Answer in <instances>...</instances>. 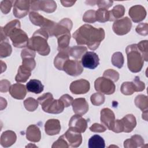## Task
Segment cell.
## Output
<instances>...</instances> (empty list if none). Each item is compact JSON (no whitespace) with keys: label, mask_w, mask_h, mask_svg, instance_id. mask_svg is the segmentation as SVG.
<instances>
[{"label":"cell","mask_w":148,"mask_h":148,"mask_svg":"<svg viewBox=\"0 0 148 148\" xmlns=\"http://www.w3.org/2000/svg\"><path fill=\"white\" fill-rule=\"evenodd\" d=\"M105 31L102 28H95L89 24L82 25L73 34L78 45H86L91 50H96L105 38Z\"/></svg>","instance_id":"obj_1"},{"label":"cell","mask_w":148,"mask_h":148,"mask_svg":"<svg viewBox=\"0 0 148 148\" xmlns=\"http://www.w3.org/2000/svg\"><path fill=\"white\" fill-rule=\"evenodd\" d=\"M49 36V35L45 29L43 28L38 29L29 39L27 47L37 51L41 56L49 55L50 51V46L47 42Z\"/></svg>","instance_id":"obj_2"},{"label":"cell","mask_w":148,"mask_h":148,"mask_svg":"<svg viewBox=\"0 0 148 148\" xmlns=\"http://www.w3.org/2000/svg\"><path fill=\"white\" fill-rule=\"evenodd\" d=\"M127 56V65L130 71L137 73L141 71L143 64V57L136 44L128 45L125 49Z\"/></svg>","instance_id":"obj_3"},{"label":"cell","mask_w":148,"mask_h":148,"mask_svg":"<svg viewBox=\"0 0 148 148\" xmlns=\"http://www.w3.org/2000/svg\"><path fill=\"white\" fill-rule=\"evenodd\" d=\"M29 18L33 24L39 26L41 28L45 29L49 34V36H52L56 23L45 18L39 13L35 12H31L29 13Z\"/></svg>","instance_id":"obj_4"},{"label":"cell","mask_w":148,"mask_h":148,"mask_svg":"<svg viewBox=\"0 0 148 148\" xmlns=\"http://www.w3.org/2000/svg\"><path fill=\"white\" fill-rule=\"evenodd\" d=\"M94 87L97 91L106 95L113 94L116 89L113 82L103 76L99 77L95 80Z\"/></svg>","instance_id":"obj_5"},{"label":"cell","mask_w":148,"mask_h":148,"mask_svg":"<svg viewBox=\"0 0 148 148\" xmlns=\"http://www.w3.org/2000/svg\"><path fill=\"white\" fill-rule=\"evenodd\" d=\"M8 36L15 47L23 48L27 46L29 39L27 34L20 28H16L10 32Z\"/></svg>","instance_id":"obj_6"},{"label":"cell","mask_w":148,"mask_h":148,"mask_svg":"<svg viewBox=\"0 0 148 148\" xmlns=\"http://www.w3.org/2000/svg\"><path fill=\"white\" fill-rule=\"evenodd\" d=\"M132 27V23L128 17L116 20L113 24V30L118 35H124L128 33Z\"/></svg>","instance_id":"obj_7"},{"label":"cell","mask_w":148,"mask_h":148,"mask_svg":"<svg viewBox=\"0 0 148 148\" xmlns=\"http://www.w3.org/2000/svg\"><path fill=\"white\" fill-rule=\"evenodd\" d=\"M30 8L32 10H41L50 13L56 10L57 5L54 1H31Z\"/></svg>","instance_id":"obj_8"},{"label":"cell","mask_w":148,"mask_h":148,"mask_svg":"<svg viewBox=\"0 0 148 148\" xmlns=\"http://www.w3.org/2000/svg\"><path fill=\"white\" fill-rule=\"evenodd\" d=\"M62 70L70 76H77L83 72V68L79 61L68 60L65 62Z\"/></svg>","instance_id":"obj_9"},{"label":"cell","mask_w":148,"mask_h":148,"mask_svg":"<svg viewBox=\"0 0 148 148\" xmlns=\"http://www.w3.org/2000/svg\"><path fill=\"white\" fill-rule=\"evenodd\" d=\"M62 136L69 146L73 147H79L82 142V136L80 132H77L72 128H69Z\"/></svg>","instance_id":"obj_10"},{"label":"cell","mask_w":148,"mask_h":148,"mask_svg":"<svg viewBox=\"0 0 148 148\" xmlns=\"http://www.w3.org/2000/svg\"><path fill=\"white\" fill-rule=\"evenodd\" d=\"M30 8V1L17 0L14 1L13 6V14L18 18H21L27 15Z\"/></svg>","instance_id":"obj_11"},{"label":"cell","mask_w":148,"mask_h":148,"mask_svg":"<svg viewBox=\"0 0 148 148\" xmlns=\"http://www.w3.org/2000/svg\"><path fill=\"white\" fill-rule=\"evenodd\" d=\"M81 62L84 68L94 69L99 64V59L95 52L87 51L82 56Z\"/></svg>","instance_id":"obj_12"},{"label":"cell","mask_w":148,"mask_h":148,"mask_svg":"<svg viewBox=\"0 0 148 148\" xmlns=\"http://www.w3.org/2000/svg\"><path fill=\"white\" fill-rule=\"evenodd\" d=\"M72 26V21L69 18H63L60 22L56 23L53 32V36H56L57 38L64 34H70Z\"/></svg>","instance_id":"obj_13"},{"label":"cell","mask_w":148,"mask_h":148,"mask_svg":"<svg viewBox=\"0 0 148 148\" xmlns=\"http://www.w3.org/2000/svg\"><path fill=\"white\" fill-rule=\"evenodd\" d=\"M90 88L88 81L85 79H80L72 82L69 88L71 92L75 94H83L87 93Z\"/></svg>","instance_id":"obj_14"},{"label":"cell","mask_w":148,"mask_h":148,"mask_svg":"<svg viewBox=\"0 0 148 148\" xmlns=\"http://www.w3.org/2000/svg\"><path fill=\"white\" fill-rule=\"evenodd\" d=\"M35 55V51L28 47L23 49L21 52V57L23 59L22 65L27 66L31 71L34 70L36 66V62L34 60Z\"/></svg>","instance_id":"obj_15"},{"label":"cell","mask_w":148,"mask_h":148,"mask_svg":"<svg viewBox=\"0 0 148 148\" xmlns=\"http://www.w3.org/2000/svg\"><path fill=\"white\" fill-rule=\"evenodd\" d=\"M69 127L74 129L79 132H85L87 128V121L79 114L73 115L69 122Z\"/></svg>","instance_id":"obj_16"},{"label":"cell","mask_w":148,"mask_h":148,"mask_svg":"<svg viewBox=\"0 0 148 148\" xmlns=\"http://www.w3.org/2000/svg\"><path fill=\"white\" fill-rule=\"evenodd\" d=\"M129 15L134 23H139L143 20L146 16V11L145 8L138 5L132 6L129 10Z\"/></svg>","instance_id":"obj_17"},{"label":"cell","mask_w":148,"mask_h":148,"mask_svg":"<svg viewBox=\"0 0 148 148\" xmlns=\"http://www.w3.org/2000/svg\"><path fill=\"white\" fill-rule=\"evenodd\" d=\"M101 122L109 130H112L115 121V116L113 112L109 108H103L101 110Z\"/></svg>","instance_id":"obj_18"},{"label":"cell","mask_w":148,"mask_h":148,"mask_svg":"<svg viewBox=\"0 0 148 148\" xmlns=\"http://www.w3.org/2000/svg\"><path fill=\"white\" fill-rule=\"evenodd\" d=\"M72 108L76 114L83 116L88 110V105L84 98H79L74 99L72 102Z\"/></svg>","instance_id":"obj_19"},{"label":"cell","mask_w":148,"mask_h":148,"mask_svg":"<svg viewBox=\"0 0 148 148\" xmlns=\"http://www.w3.org/2000/svg\"><path fill=\"white\" fill-rule=\"evenodd\" d=\"M9 92L13 98L17 99H23L27 94V88L24 84L15 83L10 86Z\"/></svg>","instance_id":"obj_20"},{"label":"cell","mask_w":148,"mask_h":148,"mask_svg":"<svg viewBox=\"0 0 148 148\" xmlns=\"http://www.w3.org/2000/svg\"><path fill=\"white\" fill-rule=\"evenodd\" d=\"M45 130L48 135H55L59 134L61 130L60 122L58 119L48 120L45 124Z\"/></svg>","instance_id":"obj_21"},{"label":"cell","mask_w":148,"mask_h":148,"mask_svg":"<svg viewBox=\"0 0 148 148\" xmlns=\"http://www.w3.org/2000/svg\"><path fill=\"white\" fill-rule=\"evenodd\" d=\"M123 132L128 133L132 131L136 125L135 117L132 114H128L120 120Z\"/></svg>","instance_id":"obj_22"},{"label":"cell","mask_w":148,"mask_h":148,"mask_svg":"<svg viewBox=\"0 0 148 148\" xmlns=\"http://www.w3.org/2000/svg\"><path fill=\"white\" fill-rule=\"evenodd\" d=\"M17 136L16 133L10 130L4 131L1 136L0 143L4 147H8L13 145L16 141Z\"/></svg>","instance_id":"obj_23"},{"label":"cell","mask_w":148,"mask_h":148,"mask_svg":"<svg viewBox=\"0 0 148 148\" xmlns=\"http://www.w3.org/2000/svg\"><path fill=\"white\" fill-rule=\"evenodd\" d=\"M27 139L32 142H38L41 139V132L38 126L34 124L30 125L26 131Z\"/></svg>","instance_id":"obj_24"},{"label":"cell","mask_w":148,"mask_h":148,"mask_svg":"<svg viewBox=\"0 0 148 148\" xmlns=\"http://www.w3.org/2000/svg\"><path fill=\"white\" fill-rule=\"evenodd\" d=\"M143 138L139 135H134L131 138L127 139L124 142V147L125 148H136L143 147L144 145Z\"/></svg>","instance_id":"obj_25"},{"label":"cell","mask_w":148,"mask_h":148,"mask_svg":"<svg viewBox=\"0 0 148 148\" xmlns=\"http://www.w3.org/2000/svg\"><path fill=\"white\" fill-rule=\"evenodd\" d=\"M31 70L24 65H20L18 69L15 80L18 83L25 82L31 75Z\"/></svg>","instance_id":"obj_26"},{"label":"cell","mask_w":148,"mask_h":148,"mask_svg":"<svg viewBox=\"0 0 148 148\" xmlns=\"http://www.w3.org/2000/svg\"><path fill=\"white\" fill-rule=\"evenodd\" d=\"M26 88L29 92L35 94H39L43 91L44 86L40 80L31 79L27 83Z\"/></svg>","instance_id":"obj_27"},{"label":"cell","mask_w":148,"mask_h":148,"mask_svg":"<svg viewBox=\"0 0 148 148\" xmlns=\"http://www.w3.org/2000/svg\"><path fill=\"white\" fill-rule=\"evenodd\" d=\"M71 34H64L57 37L58 50L60 51L68 52L69 50V45L70 42Z\"/></svg>","instance_id":"obj_28"},{"label":"cell","mask_w":148,"mask_h":148,"mask_svg":"<svg viewBox=\"0 0 148 148\" xmlns=\"http://www.w3.org/2000/svg\"><path fill=\"white\" fill-rule=\"evenodd\" d=\"M69 60V53L65 51H60L54 58V66L58 70L62 71L65 62Z\"/></svg>","instance_id":"obj_29"},{"label":"cell","mask_w":148,"mask_h":148,"mask_svg":"<svg viewBox=\"0 0 148 148\" xmlns=\"http://www.w3.org/2000/svg\"><path fill=\"white\" fill-rule=\"evenodd\" d=\"M53 100L54 98L53 95L50 92L45 93L37 99L38 103L42 106L43 110L45 112H47V109Z\"/></svg>","instance_id":"obj_30"},{"label":"cell","mask_w":148,"mask_h":148,"mask_svg":"<svg viewBox=\"0 0 148 148\" xmlns=\"http://www.w3.org/2000/svg\"><path fill=\"white\" fill-rule=\"evenodd\" d=\"M125 13V8L122 5L115 6L111 10L109 11V21H113L118 18L122 17Z\"/></svg>","instance_id":"obj_31"},{"label":"cell","mask_w":148,"mask_h":148,"mask_svg":"<svg viewBox=\"0 0 148 148\" xmlns=\"http://www.w3.org/2000/svg\"><path fill=\"white\" fill-rule=\"evenodd\" d=\"M88 146L89 148H104L105 147V140L101 136L94 135L89 139Z\"/></svg>","instance_id":"obj_32"},{"label":"cell","mask_w":148,"mask_h":148,"mask_svg":"<svg viewBox=\"0 0 148 148\" xmlns=\"http://www.w3.org/2000/svg\"><path fill=\"white\" fill-rule=\"evenodd\" d=\"M87 49L83 46H74L69 48L68 53L70 56L75 58L79 59L87 52Z\"/></svg>","instance_id":"obj_33"},{"label":"cell","mask_w":148,"mask_h":148,"mask_svg":"<svg viewBox=\"0 0 148 148\" xmlns=\"http://www.w3.org/2000/svg\"><path fill=\"white\" fill-rule=\"evenodd\" d=\"M64 105L60 99H54L47 110V113L59 114L64 109Z\"/></svg>","instance_id":"obj_34"},{"label":"cell","mask_w":148,"mask_h":148,"mask_svg":"<svg viewBox=\"0 0 148 148\" xmlns=\"http://www.w3.org/2000/svg\"><path fill=\"white\" fill-rule=\"evenodd\" d=\"M135 104L136 106L139 108L142 112L147 111L148 99L147 97L145 95H138L135 99Z\"/></svg>","instance_id":"obj_35"},{"label":"cell","mask_w":148,"mask_h":148,"mask_svg":"<svg viewBox=\"0 0 148 148\" xmlns=\"http://www.w3.org/2000/svg\"><path fill=\"white\" fill-rule=\"evenodd\" d=\"M121 92L125 95H131L136 92L135 86L132 82H125L123 83L120 88Z\"/></svg>","instance_id":"obj_36"},{"label":"cell","mask_w":148,"mask_h":148,"mask_svg":"<svg viewBox=\"0 0 148 148\" xmlns=\"http://www.w3.org/2000/svg\"><path fill=\"white\" fill-rule=\"evenodd\" d=\"M95 18L96 21L100 23H105L109 21V11L106 9L99 8V9L95 12Z\"/></svg>","instance_id":"obj_37"},{"label":"cell","mask_w":148,"mask_h":148,"mask_svg":"<svg viewBox=\"0 0 148 148\" xmlns=\"http://www.w3.org/2000/svg\"><path fill=\"white\" fill-rule=\"evenodd\" d=\"M12 49L8 42H1L0 43V57L5 58L10 56Z\"/></svg>","instance_id":"obj_38"},{"label":"cell","mask_w":148,"mask_h":148,"mask_svg":"<svg viewBox=\"0 0 148 148\" xmlns=\"http://www.w3.org/2000/svg\"><path fill=\"white\" fill-rule=\"evenodd\" d=\"M124 62V57L121 52H116L112 55V63L114 66L118 68H121L123 66Z\"/></svg>","instance_id":"obj_39"},{"label":"cell","mask_w":148,"mask_h":148,"mask_svg":"<svg viewBox=\"0 0 148 148\" xmlns=\"http://www.w3.org/2000/svg\"><path fill=\"white\" fill-rule=\"evenodd\" d=\"M38 101L32 97H29L24 101V107L29 112L35 111L38 108Z\"/></svg>","instance_id":"obj_40"},{"label":"cell","mask_w":148,"mask_h":148,"mask_svg":"<svg viewBox=\"0 0 148 148\" xmlns=\"http://www.w3.org/2000/svg\"><path fill=\"white\" fill-rule=\"evenodd\" d=\"M21 24L20 22L18 20H14L10 22H9L4 27H3V30L7 36H8L9 34L11 31H12L14 29L16 28H20Z\"/></svg>","instance_id":"obj_41"},{"label":"cell","mask_w":148,"mask_h":148,"mask_svg":"<svg viewBox=\"0 0 148 148\" xmlns=\"http://www.w3.org/2000/svg\"><path fill=\"white\" fill-rule=\"evenodd\" d=\"M137 45L139 50L142 53L145 61H148V41L144 40L140 41Z\"/></svg>","instance_id":"obj_42"},{"label":"cell","mask_w":148,"mask_h":148,"mask_svg":"<svg viewBox=\"0 0 148 148\" xmlns=\"http://www.w3.org/2000/svg\"><path fill=\"white\" fill-rule=\"evenodd\" d=\"M90 100L92 105L95 106H99L104 103L105 98L103 94L98 92L93 94L91 96Z\"/></svg>","instance_id":"obj_43"},{"label":"cell","mask_w":148,"mask_h":148,"mask_svg":"<svg viewBox=\"0 0 148 148\" xmlns=\"http://www.w3.org/2000/svg\"><path fill=\"white\" fill-rule=\"evenodd\" d=\"M95 12L96 11L94 10H89L86 11L83 16V21L87 23H95L96 21Z\"/></svg>","instance_id":"obj_44"},{"label":"cell","mask_w":148,"mask_h":148,"mask_svg":"<svg viewBox=\"0 0 148 148\" xmlns=\"http://www.w3.org/2000/svg\"><path fill=\"white\" fill-rule=\"evenodd\" d=\"M103 76L110 79L113 82H117L119 79V73L114 69H109L103 72Z\"/></svg>","instance_id":"obj_45"},{"label":"cell","mask_w":148,"mask_h":148,"mask_svg":"<svg viewBox=\"0 0 148 148\" xmlns=\"http://www.w3.org/2000/svg\"><path fill=\"white\" fill-rule=\"evenodd\" d=\"M14 2L13 1H2L1 2L0 8L2 12L4 14H8L12 8L13 3Z\"/></svg>","instance_id":"obj_46"},{"label":"cell","mask_w":148,"mask_h":148,"mask_svg":"<svg viewBox=\"0 0 148 148\" xmlns=\"http://www.w3.org/2000/svg\"><path fill=\"white\" fill-rule=\"evenodd\" d=\"M136 32L143 36H146L148 34V24L146 23H140L137 25L136 29Z\"/></svg>","instance_id":"obj_47"},{"label":"cell","mask_w":148,"mask_h":148,"mask_svg":"<svg viewBox=\"0 0 148 148\" xmlns=\"http://www.w3.org/2000/svg\"><path fill=\"white\" fill-rule=\"evenodd\" d=\"M69 146L66 140L64 139L63 136H61L58 138V140L54 142L52 145V147H68Z\"/></svg>","instance_id":"obj_48"},{"label":"cell","mask_w":148,"mask_h":148,"mask_svg":"<svg viewBox=\"0 0 148 148\" xmlns=\"http://www.w3.org/2000/svg\"><path fill=\"white\" fill-rule=\"evenodd\" d=\"M132 82L135 86L136 92L142 91L145 88V83L139 80V77L138 76H136Z\"/></svg>","instance_id":"obj_49"},{"label":"cell","mask_w":148,"mask_h":148,"mask_svg":"<svg viewBox=\"0 0 148 148\" xmlns=\"http://www.w3.org/2000/svg\"><path fill=\"white\" fill-rule=\"evenodd\" d=\"M90 130L94 132H103L106 130V127L103 124L94 123L90 127Z\"/></svg>","instance_id":"obj_50"},{"label":"cell","mask_w":148,"mask_h":148,"mask_svg":"<svg viewBox=\"0 0 148 148\" xmlns=\"http://www.w3.org/2000/svg\"><path fill=\"white\" fill-rule=\"evenodd\" d=\"M59 99H60L62 102L65 108L69 106L72 103V102L73 101V98L68 94H64L62 95Z\"/></svg>","instance_id":"obj_51"},{"label":"cell","mask_w":148,"mask_h":148,"mask_svg":"<svg viewBox=\"0 0 148 148\" xmlns=\"http://www.w3.org/2000/svg\"><path fill=\"white\" fill-rule=\"evenodd\" d=\"M113 1H97L96 3L97 4L99 8L108 9L112 6Z\"/></svg>","instance_id":"obj_52"},{"label":"cell","mask_w":148,"mask_h":148,"mask_svg":"<svg viewBox=\"0 0 148 148\" xmlns=\"http://www.w3.org/2000/svg\"><path fill=\"white\" fill-rule=\"evenodd\" d=\"M10 83L8 80H1L0 82V91L1 92H7L10 88Z\"/></svg>","instance_id":"obj_53"},{"label":"cell","mask_w":148,"mask_h":148,"mask_svg":"<svg viewBox=\"0 0 148 148\" xmlns=\"http://www.w3.org/2000/svg\"><path fill=\"white\" fill-rule=\"evenodd\" d=\"M61 2L62 5V6L65 7H69L72 6L74 3L76 2V1H61Z\"/></svg>","instance_id":"obj_54"},{"label":"cell","mask_w":148,"mask_h":148,"mask_svg":"<svg viewBox=\"0 0 148 148\" xmlns=\"http://www.w3.org/2000/svg\"><path fill=\"white\" fill-rule=\"evenodd\" d=\"M5 40H7V36L5 34L3 30V27H1V42H3V40L5 41ZM8 42V41H5Z\"/></svg>","instance_id":"obj_55"},{"label":"cell","mask_w":148,"mask_h":148,"mask_svg":"<svg viewBox=\"0 0 148 148\" xmlns=\"http://www.w3.org/2000/svg\"><path fill=\"white\" fill-rule=\"evenodd\" d=\"M142 119L146 121H147V111L142 112Z\"/></svg>","instance_id":"obj_56"}]
</instances>
